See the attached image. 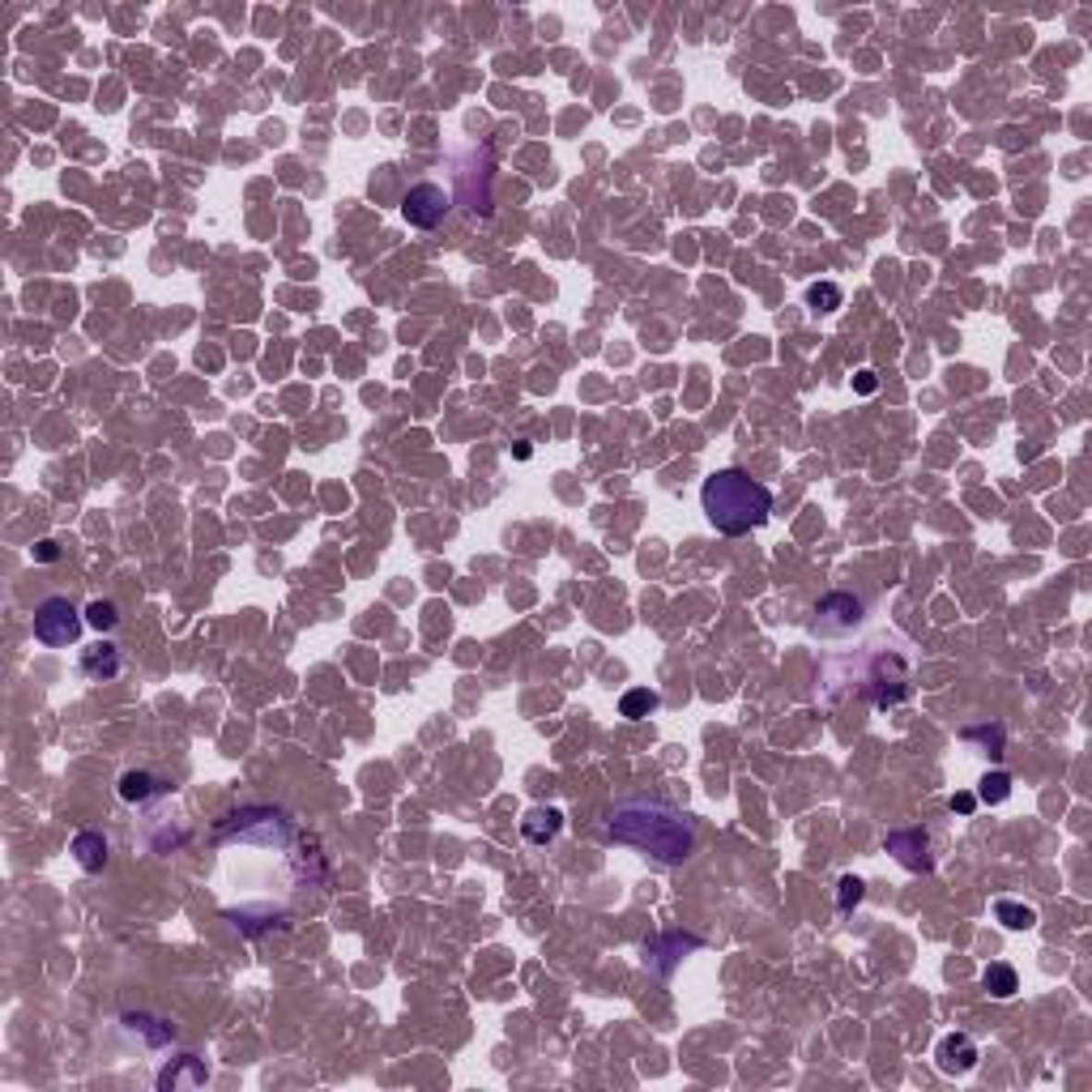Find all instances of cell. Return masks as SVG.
<instances>
[{"label": "cell", "mask_w": 1092, "mask_h": 1092, "mask_svg": "<svg viewBox=\"0 0 1092 1092\" xmlns=\"http://www.w3.org/2000/svg\"><path fill=\"white\" fill-rule=\"evenodd\" d=\"M607 837L628 845V850H640L644 858L662 862V866H683L695 853L692 816L666 803H619L607 819Z\"/></svg>", "instance_id": "1"}, {"label": "cell", "mask_w": 1092, "mask_h": 1092, "mask_svg": "<svg viewBox=\"0 0 1092 1092\" xmlns=\"http://www.w3.org/2000/svg\"><path fill=\"white\" fill-rule=\"evenodd\" d=\"M700 504H705V517L713 521V530L730 534V538L760 530L764 521L773 517V491L764 483H755L739 465H730V470H718L713 478H705Z\"/></svg>", "instance_id": "2"}, {"label": "cell", "mask_w": 1092, "mask_h": 1092, "mask_svg": "<svg viewBox=\"0 0 1092 1092\" xmlns=\"http://www.w3.org/2000/svg\"><path fill=\"white\" fill-rule=\"evenodd\" d=\"M81 628H86V619H81V610L73 607L68 597H47V602H39V610H34V640L47 644V649L78 644Z\"/></svg>", "instance_id": "3"}, {"label": "cell", "mask_w": 1092, "mask_h": 1092, "mask_svg": "<svg viewBox=\"0 0 1092 1092\" xmlns=\"http://www.w3.org/2000/svg\"><path fill=\"white\" fill-rule=\"evenodd\" d=\"M448 210H453V197H448L440 184H414L406 197H401V218H406L410 227H419V231L440 227V222L448 218Z\"/></svg>", "instance_id": "4"}, {"label": "cell", "mask_w": 1092, "mask_h": 1092, "mask_svg": "<svg viewBox=\"0 0 1092 1092\" xmlns=\"http://www.w3.org/2000/svg\"><path fill=\"white\" fill-rule=\"evenodd\" d=\"M858 623H862V602L853 594H845V589H837V594L819 597L811 632L816 636H850Z\"/></svg>", "instance_id": "5"}, {"label": "cell", "mask_w": 1092, "mask_h": 1092, "mask_svg": "<svg viewBox=\"0 0 1092 1092\" xmlns=\"http://www.w3.org/2000/svg\"><path fill=\"white\" fill-rule=\"evenodd\" d=\"M888 853H892L901 866H909V871H930V837L922 832V828H896V832H888Z\"/></svg>", "instance_id": "6"}, {"label": "cell", "mask_w": 1092, "mask_h": 1092, "mask_svg": "<svg viewBox=\"0 0 1092 1092\" xmlns=\"http://www.w3.org/2000/svg\"><path fill=\"white\" fill-rule=\"evenodd\" d=\"M935 1059H939V1071H943V1075H964V1071L977 1067L982 1054H977L973 1037H964V1033H948V1037L939 1041Z\"/></svg>", "instance_id": "7"}, {"label": "cell", "mask_w": 1092, "mask_h": 1092, "mask_svg": "<svg viewBox=\"0 0 1092 1092\" xmlns=\"http://www.w3.org/2000/svg\"><path fill=\"white\" fill-rule=\"evenodd\" d=\"M559 828H563L559 806H534V811H525V819H521V837L530 840V845H551V840L559 837Z\"/></svg>", "instance_id": "8"}, {"label": "cell", "mask_w": 1092, "mask_h": 1092, "mask_svg": "<svg viewBox=\"0 0 1092 1092\" xmlns=\"http://www.w3.org/2000/svg\"><path fill=\"white\" fill-rule=\"evenodd\" d=\"M120 670H124V662H120V649H116V644H94V649L81 653V674L94 679V683H111Z\"/></svg>", "instance_id": "9"}, {"label": "cell", "mask_w": 1092, "mask_h": 1092, "mask_svg": "<svg viewBox=\"0 0 1092 1092\" xmlns=\"http://www.w3.org/2000/svg\"><path fill=\"white\" fill-rule=\"evenodd\" d=\"M68 853L78 858L81 871L94 875V871H103V866H107V837H103V832H94V828H86V832H78V837H73Z\"/></svg>", "instance_id": "10"}, {"label": "cell", "mask_w": 1092, "mask_h": 1092, "mask_svg": "<svg viewBox=\"0 0 1092 1092\" xmlns=\"http://www.w3.org/2000/svg\"><path fill=\"white\" fill-rule=\"evenodd\" d=\"M205 1080H210V1071L201 1067L192 1054L176 1059V1067H163V1071H158V1088H163V1092L166 1088H184V1084H188V1088H201Z\"/></svg>", "instance_id": "11"}, {"label": "cell", "mask_w": 1092, "mask_h": 1092, "mask_svg": "<svg viewBox=\"0 0 1092 1092\" xmlns=\"http://www.w3.org/2000/svg\"><path fill=\"white\" fill-rule=\"evenodd\" d=\"M662 708V695L649 692V687H632V692H623V700H619V713L628 721H640L649 718V713H657Z\"/></svg>", "instance_id": "12"}, {"label": "cell", "mask_w": 1092, "mask_h": 1092, "mask_svg": "<svg viewBox=\"0 0 1092 1092\" xmlns=\"http://www.w3.org/2000/svg\"><path fill=\"white\" fill-rule=\"evenodd\" d=\"M163 794V781L154 773H124L120 777V798L124 803H145V798Z\"/></svg>", "instance_id": "13"}, {"label": "cell", "mask_w": 1092, "mask_h": 1092, "mask_svg": "<svg viewBox=\"0 0 1092 1092\" xmlns=\"http://www.w3.org/2000/svg\"><path fill=\"white\" fill-rule=\"evenodd\" d=\"M982 986L994 994V999H1012V994L1020 990V977H1015L1012 964H990V969L982 973Z\"/></svg>", "instance_id": "14"}, {"label": "cell", "mask_w": 1092, "mask_h": 1092, "mask_svg": "<svg viewBox=\"0 0 1092 1092\" xmlns=\"http://www.w3.org/2000/svg\"><path fill=\"white\" fill-rule=\"evenodd\" d=\"M994 917L1003 922L1007 930H1028V926H1037V914L1028 905H1015V901H994Z\"/></svg>", "instance_id": "15"}, {"label": "cell", "mask_w": 1092, "mask_h": 1092, "mask_svg": "<svg viewBox=\"0 0 1092 1092\" xmlns=\"http://www.w3.org/2000/svg\"><path fill=\"white\" fill-rule=\"evenodd\" d=\"M124 1025H129V1028H141L150 1046H166V1041L176 1037V1028L166 1025V1020H154V1015H124Z\"/></svg>", "instance_id": "16"}, {"label": "cell", "mask_w": 1092, "mask_h": 1092, "mask_svg": "<svg viewBox=\"0 0 1092 1092\" xmlns=\"http://www.w3.org/2000/svg\"><path fill=\"white\" fill-rule=\"evenodd\" d=\"M86 623L94 632H111L116 623H120V610H116V602H103V597H94L86 607Z\"/></svg>", "instance_id": "17"}, {"label": "cell", "mask_w": 1092, "mask_h": 1092, "mask_svg": "<svg viewBox=\"0 0 1092 1092\" xmlns=\"http://www.w3.org/2000/svg\"><path fill=\"white\" fill-rule=\"evenodd\" d=\"M840 299H845V295H840L837 282H816V287L806 290V303H811L816 312H837Z\"/></svg>", "instance_id": "18"}, {"label": "cell", "mask_w": 1092, "mask_h": 1092, "mask_svg": "<svg viewBox=\"0 0 1092 1092\" xmlns=\"http://www.w3.org/2000/svg\"><path fill=\"white\" fill-rule=\"evenodd\" d=\"M1007 794H1012V777H1007V773H986L982 777V790H977V798H982V803L999 806V803H1007Z\"/></svg>", "instance_id": "19"}, {"label": "cell", "mask_w": 1092, "mask_h": 1092, "mask_svg": "<svg viewBox=\"0 0 1092 1092\" xmlns=\"http://www.w3.org/2000/svg\"><path fill=\"white\" fill-rule=\"evenodd\" d=\"M862 892H866V883H862L858 875H845V879H840V892H837V905H840V914H850V909L862 901Z\"/></svg>", "instance_id": "20"}, {"label": "cell", "mask_w": 1092, "mask_h": 1092, "mask_svg": "<svg viewBox=\"0 0 1092 1092\" xmlns=\"http://www.w3.org/2000/svg\"><path fill=\"white\" fill-rule=\"evenodd\" d=\"M34 559H39V563H52V559H60V546H55L52 538H47V542H39V546H34Z\"/></svg>", "instance_id": "21"}, {"label": "cell", "mask_w": 1092, "mask_h": 1092, "mask_svg": "<svg viewBox=\"0 0 1092 1092\" xmlns=\"http://www.w3.org/2000/svg\"><path fill=\"white\" fill-rule=\"evenodd\" d=\"M875 385H879V380H875V372H858V375H853V388H858V393H875Z\"/></svg>", "instance_id": "22"}, {"label": "cell", "mask_w": 1092, "mask_h": 1092, "mask_svg": "<svg viewBox=\"0 0 1092 1092\" xmlns=\"http://www.w3.org/2000/svg\"><path fill=\"white\" fill-rule=\"evenodd\" d=\"M973 806H977V798H973V794H956V798H951V811H960V816H969Z\"/></svg>", "instance_id": "23"}]
</instances>
